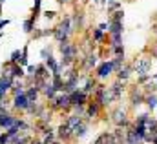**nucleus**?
Instances as JSON below:
<instances>
[{
  "mask_svg": "<svg viewBox=\"0 0 157 144\" xmlns=\"http://www.w3.org/2000/svg\"><path fill=\"white\" fill-rule=\"evenodd\" d=\"M11 93H13V97H15V95H20V93H24V84H22V80H18V82H15V80H13Z\"/></svg>",
  "mask_w": 157,
  "mask_h": 144,
  "instance_id": "obj_21",
  "label": "nucleus"
},
{
  "mask_svg": "<svg viewBox=\"0 0 157 144\" xmlns=\"http://www.w3.org/2000/svg\"><path fill=\"white\" fill-rule=\"evenodd\" d=\"M9 142L11 144H31V137H29V135H20V133H18V135H15Z\"/></svg>",
  "mask_w": 157,
  "mask_h": 144,
  "instance_id": "obj_18",
  "label": "nucleus"
},
{
  "mask_svg": "<svg viewBox=\"0 0 157 144\" xmlns=\"http://www.w3.org/2000/svg\"><path fill=\"white\" fill-rule=\"evenodd\" d=\"M132 71H133V70H132V66H122V68L119 70L117 80H122V82H124V80H128V78H130V75H132Z\"/></svg>",
  "mask_w": 157,
  "mask_h": 144,
  "instance_id": "obj_17",
  "label": "nucleus"
},
{
  "mask_svg": "<svg viewBox=\"0 0 157 144\" xmlns=\"http://www.w3.org/2000/svg\"><path fill=\"white\" fill-rule=\"evenodd\" d=\"M13 77H9L7 73H4L2 77H0V102H4V104H7L4 99H6V95L11 91V86H13Z\"/></svg>",
  "mask_w": 157,
  "mask_h": 144,
  "instance_id": "obj_1",
  "label": "nucleus"
},
{
  "mask_svg": "<svg viewBox=\"0 0 157 144\" xmlns=\"http://www.w3.org/2000/svg\"><path fill=\"white\" fill-rule=\"evenodd\" d=\"M104 38V31L101 29V28H97L95 31H93V40H97V42H101Z\"/></svg>",
  "mask_w": 157,
  "mask_h": 144,
  "instance_id": "obj_25",
  "label": "nucleus"
},
{
  "mask_svg": "<svg viewBox=\"0 0 157 144\" xmlns=\"http://www.w3.org/2000/svg\"><path fill=\"white\" fill-rule=\"evenodd\" d=\"M122 15H124V13L119 9V11H115V13H113V18H112V20H122Z\"/></svg>",
  "mask_w": 157,
  "mask_h": 144,
  "instance_id": "obj_27",
  "label": "nucleus"
},
{
  "mask_svg": "<svg viewBox=\"0 0 157 144\" xmlns=\"http://www.w3.org/2000/svg\"><path fill=\"white\" fill-rule=\"evenodd\" d=\"M57 137H59L60 141H70V139H73V137H75V135H73V128H71L68 122L60 124L59 130H57Z\"/></svg>",
  "mask_w": 157,
  "mask_h": 144,
  "instance_id": "obj_8",
  "label": "nucleus"
},
{
  "mask_svg": "<svg viewBox=\"0 0 157 144\" xmlns=\"http://www.w3.org/2000/svg\"><path fill=\"white\" fill-rule=\"evenodd\" d=\"M152 68V60L150 59H137L132 66V70L137 73V75H146Z\"/></svg>",
  "mask_w": 157,
  "mask_h": 144,
  "instance_id": "obj_3",
  "label": "nucleus"
},
{
  "mask_svg": "<svg viewBox=\"0 0 157 144\" xmlns=\"http://www.w3.org/2000/svg\"><path fill=\"white\" fill-rule=\"evenodd\" d=\"M33 26H35V17H31L29 20L24 22V31H26V33H31V31H33Z\"/></svg>",
  "mask_w": 157,
  "mask_h": 144,
  "instance_id": "obj_24",
  "label": "nucleus"
},
{
  "mask_svg": "<svg viewBox=\"0 0 157 144\" xmlns=\"http://www.w3.org/2000/svg\"><path fill=\"white\" fill-rule=\"evenodd\" d=\"M70 95V104L71 106H86L88 104V93H84L82 89H75V91H71V93H68Z\"/></svg>",
  "mask_w": 157,
  "mask_h": 144,
  "instance_id": "obj_2",
  "label": "nucleus"
},
{
  "mask_svg": "<svg viewBox=\"0 0 157 144\" xmlns=\"http://www.w3.org/2000/svg\"><path fill=\"white\" fill-rule=\"evenodd\" d=\"M122 80H117L112 88H110V93H112V97H113V100H119L121 99V95H122Z\"/></svg>",
  "mask_w": 157,
  "mask_h": 144,
  "instance_id": "obj_15",
  "label": "nucleus"
},
{
  "mask_svg": "<svg viewBox=\"0 0 157 144\" xmlns=\"http://www.w3.org/2000/svg\"><path fill=\"white\" fill-rule=\"evenodd\" d=\"M144 97H146V95H143V91H141L139 88H135V89L132 91V99H130V100H132V106H141V104L144 102Z\"/></svg>",
  "mask_w": 157,
  "mask_h": 144,
  "instance_id": "obj_11",
  "label": "nucleus"
},
{
  "mask_svg": "<svg viewBox=\"0 0 157 144\" xmlns=\"http://www.w3.org/2000/svg\"><path fill=\"white\" fill-rule=\"evenodd\" d=\"M99 28H101L102 31H106V28H108V24H104V22H102V24H99Z\"/></svg>",
  "mask_w": 157,
  "mask_h": 144,
  "instance_id": "obj_29",
  "label": "nucleus"
},
{
  "mask_svg": "<svg viewBox=\"0 0 157 144\" xmlns=\"http://www.w3.org/2000/svg\"><path fill=\"white\" fill-rule=\"evenodd\" d=\"M0 36H2V31H0Z\"/></svg>",
  "mask_w": 157,
  "mask_h": 144,
  "instance_id": "obj_35",
  "label": "nucleus"
},
{
  "mask_svg": "<svg viewBox=\"0 0 157 144\" xmlns=\"http://www.w3.org/2000/svg\"><path fill=\"white\" fill-rule=\"evenodd\" d=\"M20 57H22L20 49H15V51L11 53V60H9V64H20Z\"/></svg>",
  "mask_w": 157,
  "mask_h": 144,
  "instance_id": "obj_22",
  "label": "nucleus"
},
{
  "mask_svg": "<svg viewBox=\"0 0 157 144\" xmlns=\"http://www.w3.org/2000/svg\"><path fill=\"white\" fill-rule=\"evenodd\" d=\"M7 75H9V77H13V78H22L26 73H24V68H22L20 64H11V68H9Z\"/></svg>",
  "mask_w": 157,
  "mask_h": 144,
  "instance_id": "obj_14",
  "label": "nucleus"
},
{
  "mask_svg": "<svg viewBox=\"0 0 157 144\" xmlns=\"http://www.w3.org/2000/svg\"><path fill=\"white\" fill-rule=\"evenodd\" d=\"M15 120H17V119H15L11 113H2V115H0V128H6V130H7V128L15 126Z\"/></svg>",
  "mask_w": 157,
  "mask_h": 144,
  "instance_id": "obj_10",
  "label": "nucleus"
},
{
  "mask_svg": "<svg viewBox=\"0 0 157 144\" xmlns=\"http://www.w3.org/2000/svg\"><path fill=\"white\" fill-rule=\"evenodd\" d=\"M59 2H60V4H70L71 0H59Z\"/></svg>",
  "mask_w": 157,
  "mask_h": 144,
  "instance_id": "obj_31",
  "label": "nucleus"
},
{
  "mask_svg": "<svg viewBox=\"0 0 157 144\" xmlns=\"http://www.w3.org/2000/svg\"><path fill=\"white\" fill-rule=\"evenodd\" d=\"M44 17H46V18H53V17H55V11H46Z\"/></svg>",
  "mask_w": 157,
  "mask_h": 144,
  "instance_id": "obj_28",
  "label": "nucleus"
},
{
  "mask_svg": "<svg viewBox=\"0 0 157 144\" xmlns=\"http://www.w3.org/2000/svg\"><path fill=\"white\" fill-rule=\"evenodd\" d=\"M86 133H88V122L86 120H80L78 124L73 126V135L75 137H84Z\"/></svg>",
  "mask_w": 157,
  "mask_h": 144,
  "instance_id": "obj_13",
  "label": "nucleus"
},
{
  "mask_svg": "<svg viewBox=\"0 0 157 144\" xmlns=\"http://www.w3.org/2000/svg\"><path fill=\"white\" fill-rule=\"evenodd\" d=\"M2 2H4V0H0V4H2Z\"/></svg>",
  "mask_w": 157,
  "mask_h": 144,
  "instance_id": "obj_34",
  "label": "nucleus"
},
{
  "mask_svg": "<svg viewBox=\"0 0 157 144\" xmlns=\"http://www.w3.org/2000/svg\"><path fill=\"white\" fill-rule=\"evenodd\" d=\"M95 64H97V55H95V53H93V55H88V60H86V70L95 68Z\"/></svg>",
  "mask_w": 157,
  "mask_h": 144,
  "instance_id": "obj_23",
  "label": "nucleus"
},
{
  "mask_svg": "<svg viewBox=\"0 0 157 144\" xmlns=\"http://www.w3.org/2000/svg\"><path fill=\"white\" fill-rule=\"evenodd\" d=\"M144 102H146L148 109H152V111H154V109H157V95H155V93H152V95L148 93V95L144 97Z\"/></svg>",
  "mask_w": 157,
  "mask_h": 144,
  "instance_id": "obj_19",
  "label": "nucleus"
},
{
  "mask_svg": "<svg viewBox=\"0 0 157 144\" xmlns=\"http://www.w3.org/2000/svg\"><path fill=\"white\" fill-rule=\"evenodd\" d=\"M101 109H102V106H101L99 102H90V104L86 106L84 120H86V122H90L91 119H97V117H99V113H101Z\"/></svg>",
  "mask_w": 157,
  "mask_h": 144,
  "instance_id": "obj_7",
  "label": "nucleus"
},
{
  "mask_svg": "<svg viewBox=\"0 0 157 144\" xmlns=\"http://www.w3.org/2000/svg\"><path fill=\"white\" fill-rule=\"evenodd\" d=\"M95 89H97V82H95L93 78H88L86 84H84V88H82V91H84V93H91V91H95Z\"/></svg>",
  "mask_w": 157,
  "mask_h": 144,
  "instance_id": "obj_20",
  "label": "nucleus"
},
{
  "mask_svg": "<svg viewBox=\"0 0 157 144\" xmlns=\"http://www.w3.org/2000/svg\"><path fill=\"white\" fill-rule=\"evenodd\" d=\"M93 2H99V0H93Z\"/></svg>",
  "mask_w": 157,
  "mask_h": 144,
  "instance_id": "obj_33",
  "label": "nucleus"
},
{
  "mask_svg": "<svg viewBox=\"0 0 157 144\" xmlns=\"http://www.w3.org/2000/svg\"><path fill=\"white\" fill-rule=\"evenodd\" d=\"M31 144H44V142H42V141H33V139H31Z\"/></svg>",
  "mask_w": 157,
  "mask_h": 144,
  "instance_id": "obj_30",
  "label": "nucleus"
},
{
  "mask_svg": "<svg viewBox=\"0 0 157 144\" xmlns=\"http://www.w3.org/2000/svg\"><path fill=\"white\" fill-rule=\"evenodd\" d=\"M112 120L117 124V128H126L128 126V119H126V111L122 108H117L112 113Z\"/></svg>",
  "mask_w": 157,
  "mask_h": 144,
  "instance_id": "obj_9",
  "label": "nucleus"
},
{
  "mask_svg": "<svg viewBox=\"0 0 157 144\" xmlns=\"http://www.w3.org/2000/svg\"><path fill=\"white\" fill-rule=\"evenodd\" d=\"M13 108L17 109V111H28V108H29V100H28V97H26V91L13 97Z\"/></svg>",
  "mask_w": 157,
  "mask_h": 144,
  "instance_id": "obj_6",
  "label": "nucleus"
},
{
  "mask_svg": "<svg viewBox=\"0 0 157 144\" xmlns=\"http://www.w3.org/2000/svg\"><path fill=\"white\" fill-rule=\"evenodd\" d=\"M121 7V2H117V0H113V2H110L108 4V13H112V11H115V9H119Z\"/></svg>",
  "mask_w": 157,
  "mask_h": 144,
  "instance_id": "obj_26",
  "label": "nucleus"
},
{
  "mask_svg": "<svg viewBox=\"0 0 157 144\" xmlns=\"http://www.w3.org/2000/svg\"><path fill=\"white\" fill-rule=\"evenodd\" d=\"M108 31L110 35H122V20H110Z\"/></svg>",
  "mask_w": 157,
  "mask_h": 144,
  "instance_id": "obj_12",
  "label": "nucleus"
},
{
  "mask_svg": "<svg viewBox=\"0 0 157 144\" xmlns=\"http://www.w3.org/2000/svg\"><path fill=\"white\" fill-rule=\"evenodd\" d=\"M39 89L35 88V86H29L28 89H26V97H28V100H29V104H35L37 102V99H39Z\"/></svg>",
  "mask_w": 157,
  "mask_h": 144,
  "instance_id": "obj_16",
  "label": "nucleus"
},
{
  "mask_svg": "<svg viewBox=\"0 0 157 144\" xmlns=\"http://www.w3.org/2000/svg\"><path fill=\"white\" fill-rule=\"evenodd\" d=\"M155 86H157V73H155Z\"/></svg>",
  "mask_w": 157,
  "mask_h": 144,
  "instance_id": "obj_32",
  "label": "nucleus"
},
{
  "mask_svg": "<svg viewBox=\"0 0 157 144\" xmlns=\"http://www.w3.org/2000/svg\"><path fill=\"white\" fill-rule=\"evenodd\" d=\"M113 71H115L113 60H104V62H101V66L97 68V77H99V78H108Z\"/></svg>",
  "mask_w": 157,
  "mask_h": 144,
  "instance_id": "obj_5",
  "label": "nucleus"
},
{
  "mask_svg": "<svg viewBox=\"0 0 157 144\" xmlns=\"http://www.w3.org/2000/svg\"><path fill=\"white\" fill-rule=\"evenodd\" d=\"M51 106L55 109H70V95L68 93H60V95H55V99L51 100Z\"/></svg>",
  "mask_w": 157,
  "mask_h": 144,
  "instance_id": "obj_4",
  "label": "nucleus"
}]
</instances>
